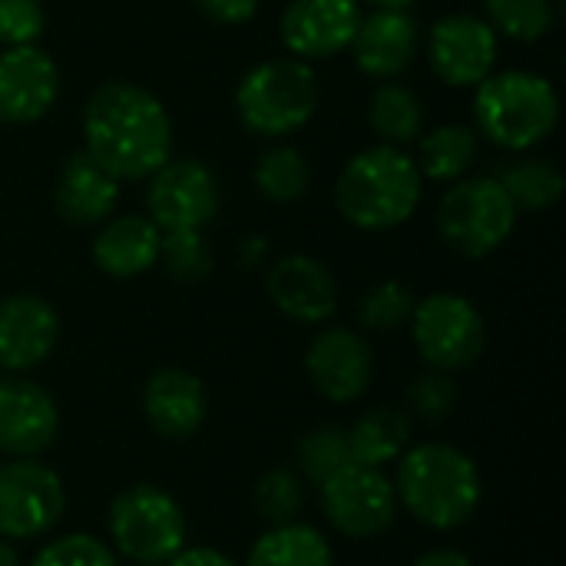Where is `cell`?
I'll list each match as a JSON object with an SVG mask.
<instances>
[{"instance_id": "6da1fadb", "label": "cell", "mask_w": 566, "mask_h": 566, "mask_svg": "<svg viewBox=\"0 0 566 566\" xmlns=\"http://www.w3.org/2000/svg\"><path fill=\"white\" fill-rule=\"evenodd\" d=\"M86 153L113 179H146L172 159V119L143 86L109 80L83 109Z\"/></svg>"}, {"instance_id": "7a4b0ae2", "label": "cell", "mask_w": 566, "mask_h": 566, "mask_svg": "<svg viewBox=\"0 0 566 566\" xmlns=\"http://www.w3.org/2000/svg\"><path fill=\"white\" fill-rule=\"evenodd\" d=\"M391 484L398 504L431 531L464 527L484 501V481L474 458L438 441L408 448L398 458V478Z\"/></svg>"}, {"instance_id": "3957f363", "label": "cell", "mask_w": 566, "mask_h": 566, "mask_svg": "<svg viewBox=\"0 0 566 566\" xmlns=\"http://www.w3.org/2000/svg\"><path fill=\"white\" fill-rule=\"evenodd\" d=\"M418 163L398 146H375L345 163L335 182L338 212L368 232L395 229L408 222L421 202Z\"/></svg>"}, {"instance_id": "277c9868", "label": "cell", "mask_w": 566, "mask_h": 566, "mask_svg": "<svg viewBox=\"0 0 566 566\" xmlns=\"http://www.w3.org/2000/svg\"><path fill=\"white\" fill-rule=\"evenodd\" d=\"M478 129L501 149H531L544 143L560 119L557 90L527 70L491 73L474 96Z\"/></svg>"}, {"instance_id": "5b68a950", "label": "cell", "mask_w": 566, "mask_h": 566, "mask_svg": "<svg viewBox=\"0 0 566 566\" xmlns=\"http://www.w3.org/2000/svg\"><path fill=\"white\" fill-rule=\"evenodd\" d=\"M235 109L245 129L259 136H289L318 109V80L305 60H265L252 66L239 90Z\"/></svg>"}, {"instance_id": "8992f818", "label": "cell", "mask_w": 566, "mask_h": 566, "mask_svg": "<svg viewBox=\"0 0 566 566\" xmlns=\"http://www.w3.org/2000/svg\"><path fill=\"white\" fill-rule=\"evenodd\" d=\"M186 531L179 501L156 484H133L109 504V541L133 564H169L186 547Z\"/></svg>"}, {"instance_id": "52a82bcc", "label": "cell", "mask_w": 566, "mask_h": 566, "mask_svg": "<svg viewBox=\"0 0 566 566\" xmlns=\"http://www.w3.org/2000/svg\"><path fill=\"white\" fill-rule=\"evenodd\" d=\"M517 226V209L497 179H464L438 206L441 239L464 259L497 252Z\"/></svg>"}, {"instance_id": "ba28073f", "label": "cell", "mask_w": 566, "mask_h": 566, "mask_svg": "<svg viewBox=\"0 0 566 566\" xmlns=\"http://www.w3.org/2000/svg\"><path fill=\"white\" fill-rule=\"evenodd\" d=\"M411 335L421 358L438 371L471 368L488 345L481 312L454 292H434L418 302L411 312Z\"/></svg>"}, {"instance_id": "9c48e42d", "label": "cell", "mask_w": 566, "mask_h": 566, "mask_svg": "<svg viewBox=\"0 0 566 566\" xmlns=\"http://www.w3.org/2000/svg\"><path fill=\"white\" fill-rule=\"evenodd\" d=\"M66 511L63 478L36 458L0 464V537L33 541L50 534Z\"/></svg>"}, {"instance_id": "30bf717a", "label": "cell", "mask_w": 566, "mask_h": 566, "mask_svg": "<svg viewBox=\"0 0 566 566\" xmlns=\"http://www.w3.org/2000/svg\"><path fill=\"white\" fill-rule=\"evenodd\" d=\"M322 488V507L332 527L352 541H371L391 531L398 521V494L395 484L378 468L348 464L335 471Z\"/></svg>"}, {"instance_id": "8fae6325", "label": "cell", "mask_w": 566, "mask_h": 566, "mask_svg": "<svg viewBox=\"0 0 566 566\" xmlns=\"http://www.w3.org/2000/svg\"><path fill=\"white\" fill-rule=\"evenodd\" d=\"M219 209V182L209 166L196 159H169L153 172L146 189V212L159 232H192L212 222Z\"/></svg>"}, {"instance_id": "7c38bea8", "label": "cell", "mask_w": 566, "mask_h": 566, "mask_svg": "<svg viewBox=\"0 0 566 566\" xmlns=\"http://www.w3.org/2000/svg\"><path fill=\"white\" fill-rule=\"evenodd\" d=\"M60 434L53 395L20 375H0V454L36 458Z\"/></svg>"}, {"instance_id": "4fadbf2b", "label": "cell", "mask_w": 566, "mask_h": 566, "mask_svg": "<svg viewBox=\"0 0 566 566\" xmlns=\"http://www.w3.org/2000/svg\"><path fill=\"white\" fill-rule=\"evenodd\" d=\"M428 56L448 86H478L497 63V33L481 17L451 13L434 23Z\"/></svg>"}, {"instance_id": "5bb4252c", "label": "cell", "mask_w": 566, "mask_h": 566, "mask_svg": "<svg viewBox=\"0 0 566 566\" xmlns=\"http://www.w3.org/2000/svg\"><path fill=\"white\" fill-rule=\"evenodd\" d=\"M305 371L322 398L335 405H348L368 391L375 378V352L358 332L328 328L308 345Z\"/></svg>"}, {"instance_id": "9a60e30c", "label": "cell", "mask_w": 566, "mask_h": 566, "mask_svg": "<svg viewBox=\"0 0 566 566\" xmlns=\"http://www.w3.org/2000/svg\"><path fill=\"white\" fill-rule=\"evenodd\" d=\"M60 93V70L40 46H3L0 53V123L23 126L50 113Z\"/></svg>"}, {"instance_id": "2e32d148", "label": "cell", "mask_w": 566, "mask_h": 566, "mask_svg": "<svg viewBox=\"0 0 566 566\" xmlns=\"http://www.w3.org/2000/svg\"><path fill=\"white\" fill-rule=\"evenodd\" d=\"M358 23V0H292L282 13V43L298 60H325L352 46Z\"/></svg>"}, {"instance_id": "e0dca14e", "label": "cell", "mask_w": 566, "mask_h": 566, "mask_svg": "<svg viewBox=\"0 0 566 566\" xmlns=\"http://www.w3.org/2000/svg\"><path fill=\"white\" fill-rule=\"evenodd\" d=\"M60 342V315L40 295L0 302V371L20 375L43 365Z\"/></svg>"}, {"instance_id": "ac0fdd59", "label": "cell", "mask_w": 566, "mask_h": 566, "mask_svg": "<svg viewBox=\"0 0 566 566\" xmlns=\"http://www.w3.org/2000/svg\"><path fill=\"white\" fill-rule=\"evenodd\" d=\"M269 298L292 322L318 325L338 308V289L332 272L312 255H285L265 275Z\"/></svg>"}, {"instance_id": "d6986e66", "label": "cell", "mask_w": 566, "mask_h": 566, "mask_svg": "<svg viewBox=\"0 0 566 566\" xmlns=\"http://www.w3.org/2000/svg\"><path fill=\"white\" fill-rule=\"evenodd\" d=\"M143 415L149 428L169 441L192 438L209 415V398L202 381L186 368H159L143 385Z\"/></svg>"}, {"instance_id": "ffe728a7", "label": "cell", "mask_w": 566, "mask_h": 566, "mask_svg": "<svg viewBox=\"0 0 566 566\" xmlns=\"http://www.w3.org/2000/svg\"><path fill=\"white\" fill-rule=\"evenodd\" d=\"M352 46L361 73L375 80H391L405 73L418 53V20L405 7H381L358 23Z\"/></svg>"}, {"instance_id": "44dd1931", "label": "cell", "mask_w": 566, "mask_h": 566, "mask_svg": "<svg viewBox=\"0 0 566 566\" xmlns=\"http://www.w3.org/2000/svg\"><path fill=\"white\" fill-rule=\"evenodd\" d=\"M119 199V179H113L86 149L73 153L56 179L53 206L60 219L70 226H96L103 222Z\"/></svg>"}, {"instance_id": "7402d4cb", "label": "cell", "mask_w": 566, "mask_h": 566, "mask_svg": "<svg viewBox=\"0 0 566 566\" xmlns=\"http://www.w3.org/2000/svg\"><path fill=\"white\" fill-rule=\"evenodd\" d=\"M163 232L149 216H119L93 239V262L109 279H136L159 262Z\"/></svg>"}, {"instance_id": "603a6c76", "label": "cell", "mask_w": 566, "mask_h": 566, "mask_svg": "<svg viewBox=\"0 0 566 566\" xmlns=\"http://www.w3.org/2000/svg\"><path fill=\"white\" fill-rule=\"evenodd\" d=\"M352 464L385 468L411 448V418L398 408H371L348 428Z\"/></svg>"}, {"instance_id": "cb8c5ba5", "label": "cell", "mask_w": 566, "mask_h": 566, "mask_svg": "<svg viewBox=\"0 0 566 566\" xmlns=\"http://www.w3.org/2000/svg\"><path fill=\"white\" fill-rule=\"evenodd\" d=\"M245 566H335V554L322 531L292 521L269 527L252 544Z\"/></svg>"}, {"instance_id": "d4e9b609", "label": "cell", "mask_w": 566, "mask_h": 566, "mask_svg": "<svg viewBox=\"0 0 566 566\" xmlns=\"http://www.w3.org/2000/svg\"><path fill=\"white\" fill-rule=\"evenodd\" d=\"M478 159V136L468 126H438L421 139L418 172L434 182L461 179Z\"/></svg>"}, {"instance_id": "484cf974", "label": "cell", "mask_w": 566, "mask_h": 566, "mask_svg": "<svg viewBox=\"0 0 566 566\" xmlns=\"http://www.w3.org/2000/svg\"><path fill=\"white\" fill-rule=\"evenodd\" d=\"M371 129L388 146H405L424 129L421 99L401 83H381L371 96Z\"/></svg>"}, {"instance_id": "4316f807", "label": "cell", "mask_w": 566, "mask_h": 566, "mask_svg": "<svg viewBox=\"0 0 566 566\" xmlns=\"http://www.w3.org/2000/svg\"><path fill=\"white\" fill-rule=\"evenodd\" d=\"M312 172L295 146H272L255 163V186L272 202H295L308 192Z\"/></svg>"}, {"instance_id": "83f0119b", "label": "cell", "mask_w": 566, "mask_h": 566, "mask_svg": "<svg viewBox=\"0 0 566 566\" xmlns=\"http://www.w3.org/2000/svg\"><path fill=\"white\" fill-rule=\"evenodd\" d=\"M295 458H298L302 474H305L312 484L328 481L335 471H342V468H348V464H352L348 428H342V424H322V428H312L308 434H302V438H298Z\"/></svg>"}, {"instance_id": "f1b7e54d", "label": "cell", "mask_w": 566, "mask_h": 566, "mask_svg": "<svg viewBox=\"0 0 566 566\" xmlns=\"http://www.w3.org/2000/svg\"><path fill=\"white\" fill-rule=\"evenodd\" d=\"M504 192L511 196L514 209H547L564 196V176L557 166L544 159H524L511 166L501 179Z\"/></svg>"}, {"instance_id": "f546056e", "label": "cell", "mask_w": 566, "mask_h": 566, "mask_svg": "<svg viewBox=\"0 0 566 566\" xmlns=\"http://www.w3.org/2000/svg\"><path fill=\"white\" fill-rule=\"evenodd\" d=\"M255 511L259 517L269 524V527H279V524H292L298 517V511L305 507V484L295 471L289 468H275V471H265L255 484Z\"/></svg>"}, {"instance_id": "4dcf8cb0", "label": "cell", "mask_w": 566, "mask_h": 566, "mask_svg": "<svg viewBox=\"0 0 566 566\" xmlns=\"http://www.w3.org/2000/svg\"><path fill=\"white\" fill-rule=\"evenodd\" d=\"M491 27L511 40H541L554 27V0H484Z\"/></svg>"}, {"instance_id": "1f68e13d", "label": "cell", "mask_w": 566, "mask_h": 566, "mask_svg": "<svg viewBox=\"0 0 566 566\" xmlns=\"http://www.w3.org/2000/svg\"><path fill=\"white\" fill-rule=\"evenodd\" d=\"M411 312H415V295L398 279H388V282L368 289V295L358 305V318L371 332H395L405 322H411Z\"/></svg>"}, {"instance_id": "d6a6232c", "label": "cell", "mask_w": 566, "mask_h": 566, "mask_svg": "<svg viewBox=\"0 0 566 566\" xmlns=\"http://www.w3.org/2000/svg\"><path fill=\"white\" fill-rule=\"evenodd\" d=\"M159 259L166 262L169 275L179 279V282H199L212 269V252H209V242L202 239V229H192V232H163Z\"/></svg>"}, {"instance_id": "836d02e7", "label": "cell", "mask_w": 566, "mask_h": 566, "mask_svg": "<svg viewBox=\"0 0 566 566\" xmlns=\"http://www.w3.org/2000/svg\"><path fill=\"white\" fill-rule=\"evenodd\" d=\"M30 566H116V554L90 534H66L46 544Z\"/></svg>"}, {"instance_id": "e575fe53", "label": "cell", "mask_w": 566, "mask_h": 566, "mask_svg": "<svg viewBox=\"0 0 566 566\" xmlns=\"http://www.w3.org/2000/svg\"><path fill=\"white\" fill-rule=\"evenodd\" d=\"M408 401H411L418 418H424L428 424H438V421L454 415V408H458V385H454V378L448 371L434 368V371L421 375L411 385Z\"/></svg>"}, {"instance_id": "d590c367", "label": "cell", "mask_w": 566, "mask_h": 566, "mask_svg": "<svg viewBox=\"0 0 566 566\" xmlns=\"http://www.w3.org/2000/svg\"><path fill=\"white\" fill-rule=\"evenodd\" d=\"M43 7L40 0H0V43L27 46L43 33Z\"/></svg>"}, {"instance_id": "8d00e7d4", "label": "cell", "mask_w": 566, "mask_h": 566, "mask_svg": "<svg viewBox=\"0 0 566 566\" xmlns=\"http://www.w3.org/2000/svg\"><path fill=\"white\" fill-rule=\"evenodd\" d=\"M259 3H262V0H196V7H199L209 20H216V23H222V27L249 23V20L259 13Z\"/></svg>"}, {"instance_id": "74e56055", "label": "cell", "mask_w": 566, "mask_h": 566, "mask_svg": "<svg viewBox=\"0 0 566 566\" xmlns=\"http://www.w3.org/2000/svg\"><path fill=\"white\" fill-rule=\"evenodd\" d=\"M169 566H239L232 557L212 551V547H182Z\"/></svg>"}, {"instance_id": "f35d334b", "label": "cell", "mask_w": 566, "mask_h": 566, "mask_svg": "<svg viewBox=\"0 0 566 566\" xmlns=\"http://www.w3.org/2000/svg\"><path fill=\"white\" fill-rule=\"evenodd\" d=\"M415 566H474L468 554L454 551V547H438V551H428Z\"/></svg>"}, {"instance_id": "ab89813d", "label": "cell", "mask_w": 566, "mask_h": 566, "mask_svg": "<svg viewBox=\"0 0 566 566\" xmlns=\"http://www.w3.org/2000/svg\"><path fill=\"white\" fill-rule=\"evenodd\" d=\"M0 566H20V554L10 547V541L0 537Z\"/></svg>"}, {"instance_id": "60d3db41", "label": "cell", "mask_w": 566, "mask_h": 566, "mask_svg": "<svg viewBox=\"0 0 566 566\" xmlns=\"http://www.w3.org/2000/svg\"><path fill=\"white\" fill-rule=\"evenodd\" d=\"M371 3H378V7H411V3H418V0H371Z\"/></svg>"}]
</instances>
